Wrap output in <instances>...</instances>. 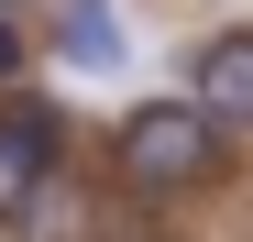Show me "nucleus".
<instances>
[{
  "mask_svg": "<svg viewBox=\"0 0 253 242\" xmlns=\"http://www.w3.org/2000/svg\"><path fill=\"white\" fill-rule=\"evenodd\" d=\"M11 231H22V242H88V198H77V187H44Z\"/></svg>",
  "mask_w": 253,
  "mask_h": 242,
  "instance_id": "nucleus-5",
  "label": "nucleus"
},
{
  "mask_svg": "<svg viewBox=\"0 0 253 242\" xmlns=\"http://www.w3.org/2000/svg\"><path fill=\"white\" fill-rule=\"evenodd\" d=\"M0 77H22V33H11V11H0Z\"/></svg>",
  "mask_w": 253,
  "mask_h": 242,
  "instance_id": "nucleus-6",
  "label": "nucleus"
},
{
  "mask_svg": "<svg viewBox=\"0 0 253 242\" xmlns=\"http://www.w3.org/2000/svg\"><path fill=\"white\" fill-rule=\"evenodd\" d=\"M66 66H121V11L110 0H66Z\"/></svg>",
  "mask_w": 253,
  "mask_h": 242,
  "instance_id": "nucleus-4",
  "label": "nucleus"
},
{
  "mask_svg": "<svg viewBox=\"0 0 253 242\" xmlns=\"http://www.w3.org/2000/svg\"><path fill=\"white\" fill-rule=\"evenodd\" d=\"M209 165H220V121H209L198 99H143V110L110 132V176L143 187V198H176V187H198Z\"/></svg>",
  "mask_w": 253,
  "mask_h": 242,
  "instance_id": "nucleus-1",
  "label": "nucleus"
},
{
  "mask_svg": "<svg viewBox=\"0 0 253 242\" xmlns=\"http://www.w3.org/2000/svg\"><path fill=\"white\" fill-rule=\"evenodd\" d=\"M209 121H253V33H220L198 44V88H187Z\"/></svg>",
  "mask_w": 253,
  "mask_h": 242,
  "instance_id": "nucleus-3",
  "label": "nucleus"
},
{
  "mask_svg": "<svg viewBox=\"0 0 253 242\" xmlns=\"http://www.w3.org/2000/svg\"><path fill=\"white\" fill-rule=\"evenodd\" d=\"M55 187V110H0V220Z\"/></svg>",
  "mask_w": 253,
  "mask_h": 242,
  "instance_id": "nucleus-2",
  "label": "nucleus"
}]
</instances>
